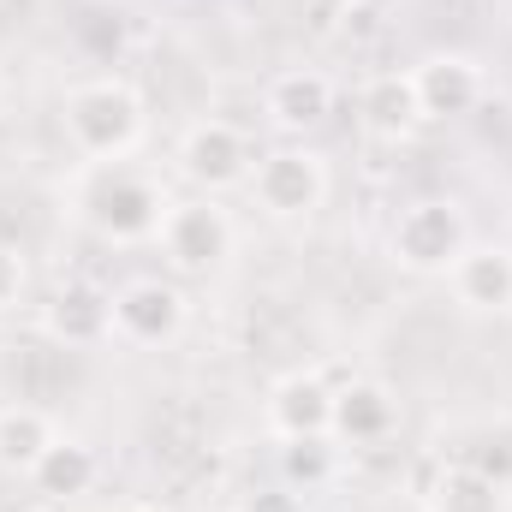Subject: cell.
Segmentation results:
<instances>
[{
  "label": "cell",
  "mask_w": 512,
  "mask_h": 512,
  "mask_svg": "<svg viewBox=\"0 0 512 512\" xmlns=\"http://www.w3.org/2000/svg\"><path fill=\"white\" fill-rule=\"evenodd\" d=\"M274 465L280 483L298 495H316L340 477V441L334 435H298V441H274Z\"/></svg>",
  "instance_id": "2e32d148"
},
{
  "label": "cell",
  "mask_w": 512,
  "mask_h": 512,
  "mask_svg": "<svg viewBox=\"0 0 512 512\" xmlns=\"http://www.w3.org/2000/svg\"><path fill=\"white\" fill-rule=\"evenodd\" d=\"M24 280H30V268H24L18 245H0V310H12L24 298Z\"/></svg>",
  "instance_id": "d6986e66"
},
{
  "label": "cell",
  "mask_w": 512,
  "mask_h": 512,
  "mask_svg": "<svg viewBox=\"0 0 512 512\" xmlns=\"http://www.w3.org/2000/svg\"><path fill=\"white\" fill-rule=\"evenodd\" d=\"M251 143L245 131L227 126V120H197V126L179 137V173L203 191V197H221L233 185H251Z\"/></svg>",
  "instance_id": "8992f818"
},
{
  "label": "cell",
  "mask_w": 512,
  "mask_h": 512,
  "mask_svg": "<svg viewBox=\"0 0 512 512\" xmlns=\"http://www.w3.org/2000/svg\"><path fill=\"white\" fill-rule=\"evenodd\" d=\"M399 429V393L376 376H352L334 387V417L328 435L340 447H382L387 435Z\"/></svg>",
  "instance_id": "52a82bcc"
},
{
  "label": "cell",
  "mask_w": 512,
  "mask_h": 512,
  "mask_svg": "<svg viewBox=\"0 0 512 512\" xmlns=\"http://www.w3.org/2000/svg\"><path fill=\"white\" fill-rule=\"evenodd\" d=\"M54 447V423L36 405H0V471H24Z\"/></svg>",
  "instance_id": "e0dca14e"
},
{
  "label": "cell",
  "mask_w": 512,
  "mask_h": 512,
  "mask_svg": "<svg viewBox=\"0 0 512 512\" xmlns=\"http://www.w3.org/2000/svg\"><path fill=\"white\" fill-rule=\"evenodd\" d=\"M411 84H417L423 120H465V114H477V102L489 90L483 66L471 54H429V60L411 66Z\"/></svg>",
  "instance_id": "9c48e42d"
},
{
  "label": "cell",
  "mask_w": 512,
  "mask_h": 512,
  "mask_svg": "<svg viewBox=\"0 0 512 512\" xmlns=\"http://www.w3.org/2000/svg\"><path fill=\"white\" fill-rule=\"evenodd\" d=\"M358 126L370 131L376 143H405L411 131L423 126L411 72H376V78L358 90Z\"/></svg>",
  "instance_id": "4fadbf2b"
},
{
  "label": "cell",
  "mask_w": 512,
  "mask_h": 512,
  "mask_svg": "<svg viewBox=\"0 0 512 512\" xmlns=\"http://www.w3.org/2000/svg\"><path fill=\"white\" fill-rule=\"evenodd\" d=\"M185 328V292L173 280H126L114 292V334H126L131 346H161Z\"/></svg>",
  "instance_id": "ba28073f"
},
{
  "label": "cell",
  "mask_w": 512,
  "mask_h": 512,
  "mask_svg": "<svg viewBox=\"0 0 512 512\" xmlns=\"http://www.w3.org/2000/svg\"><path fill=\"white\" fill-rule=\"evenodd\" d=\"M262 108H268V120L280 131H316L334 114V84H328V72L298 66V72H280V78L268 84Z\"/></svg>",
  "instance_id": "5bb4252c"
},
{
  "label": "cell",
  "mask_w": 512,
  "mask_h": 512,
  "mask_svg": "<svg viewBox=\"0 0 512 512\" xmlns=\"http://www.w3.org/2000/svg\"><path fill=\"white\" fill-rule=\"evenodd\" d=\"M471 245V227H465V209L453 197H417L399 209L393 233H387V251L399 268L411 274H447L453 256Z\"/></svg>",
  "instance_id": "3957f363"
},
{
  "label": "cell",
  "mask_w": 512,
  "mask_h": 512,
  "mask_svg": "<svg viewBox=\"0 0 512 512\" xmlns=\"http://www.w3.org/2000/svg\"><path fill=\"white\" fill-rule=\"evenodd\" d=\"M60 120H66V137H72V149L84 161H126L143 143V126H149L143 96L126 78H84V84H72Z\"/></svg>",
  "instance_id": "7a4b0ae2"
},
{
  "label": "cell",
  "mask_w": 512,
  "mask_h": 512,
  "mask_svg": "<svg viewBox=\"0 0 512 512\" xmlns=\"http://www.w3.org/2000/svg\"><path fill=\"white\" fill-rule=\"evenodd\" d=\"M251 197L274 221H310L328 197V161L316 149H268L251 167Z\"/></svg>",
  "instance_id": "277c9868"
},
{
  "label": "cell",
  "mask_w": 512,
  "mask_h": 512,
  "mask_svg": "<svg viewBox=\"0 0 512 512\" xmlns=\"http://www.w3.org/2000/svg\"><path fill=\"white\" fill-rule=\"evenodd\" d=\"M328 417H334V382L316 376V370H292L268 393V429H274V441L328 435Z\"/></svg>",
  "instance_id": "7c38bea8"
},
{
  "label": "cell",
  "mask_w": 512,
  "mask_h": 512,
  "mask_svg": "<svg viewBox=\"0 0 512 512\" xmlns=\"http://www.w3.org/2000/svg\"><path fill=\"white\" fill-rule=\"evenodd\" d=\"M120 512H161V507H149V501H137V507H120Z\"/></svg>",
  "instance_id": "44dd1931"
},
{
  "label": "cell",
  "mask_w": 512,
  "mask_h": 512,
  "mask_svg": "<svg viewBox=\"0 0 512 512\" xmlns=\"http://www.w3.org/2000/svg\"><path fill=\"white\" fill-rule=\"evenodd\" d=\"M429 512H507V483L477 465H447L429 489Z\"/></svg>",
  "instance_id": "ac0fdd59"
},
{
  "label": "cell",
  "mask_w": 512,
  "mask_h": 512,
  "mask_svg": "<svg viewBox=\"0 0 512 512\" xmlns=\"http://www.w3.org/2000/svg\"><path fill=\"white\" fill-rule=\"evenodd\" d=\"M453 298L477 316H507L512 310V245H465L447 268Z\"/></svg>",
  "instance_id": "8fae6325"
},
{
  "label": "cell",
  "mask_w": 512,
  "mask_h": 512,
  "mask_svg": "<svg viewBox=\"0 0 512 512\" xmlns=\"http://www.w3.org/2000/svg\"><path fill=\"white\" fill-rule=\"evenodd\" d=\"M30 512H54V507H30Z\"/></svg>",
  "instance_id": "7402d4cb"
},
{
  "label": "cell",
  "mask_w": 512,
  "mask_h": 512,
  "mask_svg": "<svg viewBox=\"0 0 512 512\" xmlns=\"http://www.w3.org/2000/svg\"><path fill=\"white\" fill-rule=\"evenodd\" d=\"M30 489H36L48 507L90 495V489H96V453H90L84 441H72V435H54V447L30 465Z\"/></svg>",
  "instance_id": "9a60e30c"
},
{
  "label": "cell",
  "mask_w": 512,
  "mask_h": 512,
  "mask_svg": "<svg viewBox=\"0 0 512 512\" xmlns=\"http://www.w3.org/2000/svg\"><path fill=\"white\" fill-rule=\"evenodd\" d=\"M161 215H167V197L149 173H137L126 161H96L78 185V221L108 239V245H143L161 233Z\"/></svg>",
  "instance_id": "6da1fadb"
},
{
  "label": "cell",
  "mask_w": 512,
  "mask_h": 512,
  "mask_svg": "<svg viewBox=\"0 0 512 512\" xmlns=\"http://www.w3.org/2000/svg\"><path fill=\"white\" fill-rule=\"evenodd\" d=\"M42 334H48L54 346H72V352L102 346V340L114 334V292H102V286H90V280L54 286V298L42 304Z\"/></svg>",
  "instance_id": "30bf717a"
},
{
  "label": "cell",
  "mask_w": 512,
  "mask_h": 512,
  "mask_svg": "<svg viewBox=\"0 0 512 512\" xmlns=\"http://www.w3.org/2000/svg\"><path fill=\"white\" fill-rule=\"evenodd\" d=\"M239 512H304V501H298V489L274 483V489H256V495H251Z\"/></svg>",
  "instance_id": "ffe728a7"
},
{
  "label": "cell",
  "mask_w": 512,
  "mask_h": 512,
  "mask_svg": "<svg viewBox=\"0 0 512 512\" xmlns=\"http://www.w3.org/2000/svg\"><path fill=\"white\" fill-rule=\"evenodd\" d=\"M155 239L179 274H215L233 256V221L215 197H185V203H167Z\"/></svg>",
  "instance_id": "5b68a950"
}]
</instances>
